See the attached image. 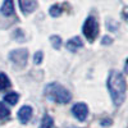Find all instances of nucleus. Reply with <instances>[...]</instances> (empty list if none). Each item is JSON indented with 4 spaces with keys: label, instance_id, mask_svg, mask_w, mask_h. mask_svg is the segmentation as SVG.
<instances>
[{
    "label": "nucleus",
    "instance_id": "obj_1",
    "mask_svg": "<svg viewBox=\"0 0 128 128\" xmlns=\"http://www.w3.org/2000/svg\"><path fill=\"white\" fill-rule=\"evenodd\" d=\"M106 86L113 104L115 106H120L124 102L127 95V82L124 76L118 70H112L106 81Z\"/></svg>",
    "mask_w": 128,
    "mask_h": 128
},
{
    "label": "nucleus",
    "instance_id": "obj_2",
    "mask_svg": "<svg viewBox=\"0 0 128 128\" xmlns=\"http://www.w3.org/2000/svg\"><path fill=\"white\" fill-rule=\"evenodd\" d=\"M45 96L58 104H68L72 99V94L59 83H50L45 88Z\"/></svg>",
    "mask_w": 128,
    "mask_h": 128
},
{
    "label": "nucleus",
    "instance_id": "obj_3",
    "mask_svg": "<svg viewBox=\"0 0 128 128\" xmlns=\"http://www.w3.org/2000/svg\"><path fill=\"white\" fill-rule=\"evenodd\" d=\"M82 32L88 42H94L96 40V37L99 35V23L95 17L90 16L86 18V20L83 22V26H82Z\"/></svg>",
    "mask_w": 128,
    "mask_h": 128
},
{
    "label": "nucleus",
    "instance_id": "obj_4",
    "mask_svg": "<svg viewBox=\"0 0 128 128\" xmlns=\"http://www.w3.org/2000/svg\"><path fill=\"white\" fill-rule=\"evenodd\" d=\"M9 56H10V60L16 66L24 67L27 63V58H28V51H27V49H17V50H13L10 52Z\"/></svg>",
    "mask_w": 128,
    "mask_h": 128
},
{
    "label": "nucleus",
    "instance_id": "obj_5",
    "mask_svg": "<svg viewBox=\"0 0 128 128\" xmlns=\"http://www.w3.org/2000/svg\"><path fill=\"white\" fill-rule=\"evenodd\" d=\"M72 114L76 116V118L81 122H83L84 119L87 118L88 115V106L84 104V102H77L73 105L72 108Z\"/></svg>",
    "mask_w": 128,
    "mask_h": 128
},
{
    "label": "nucleus",
    "instance_id": "obj_6",
    "mask_svg": "<svg viewBox=\"0 0 128 128\" xmlns=\"http://www.w3.org/2000/svg\"><path fill=\"white\" fill-rule=\"evenodd\" d=\"M19 2V8L24 14H30L35 12L37 8V2L36 0H18Z\"/></svg>",
    "mask_w": 128,
    "mask_h": 128
},
{
    "label": "nucleus",
    "instance_id": "obj_7",
    "mask_svg": "<svg viewBox=\"0 0 128 128\" xmlns=\"http://www.w3.org/2000/svg\"><path fill=\"white\" fill-rule=\"evenodd\" d=\"M31 116H32V108L28 105L22 106V108L18 110V118L22 123H27Z\"/></svg>",
    "mask_w": 128,
    "mask_h": 128
},
{
    "label": "nucleus",
    "instance_id": "obj_8",
    "mask_svg": "<svg viewBox=\"0 0 128 128\" xmlns=\"http://www.w3.org/2000/svg\"><path fill=\"white\" fill-rule=\"evenodd\" d=\"M0 12H2L3 16L5 17H9L14 13V3L13 0H4V3L0 8Z\"/></svg>",
    "mask_w": 128,
    "mask_h": 128
},
{
    "label": "nucleus",
    "instance_id": "obj_9",
    "mask_svg": "<svg viewBox=\"0 0 128 128\" xmlns=\"http://www.w3.org/2000/svg\"><path fill=\"white\" fill-rule=\"evenodd\" d=\"M82 46H83V42H82V40L78 36H74L73 38L68 40V42H67V49L69 51H77Z\"/></svg>",
    "mask_w": 128,
    "mask_h": 128
},
{
    "label": "nucleus",
    "instance_id": "obj_10",
    "mask_svg": "<svg viewBox=\"0 0 128 128\" xmlns=\"http://www.w3.org/2000/svg\"><path fill=\"white\" fill-rule=\"evenodd\" d=\"M18 99H19V96L16 92H9L4 96V101L8 102L9 105H16L18 102Z\"/></svg>",
    "mask_w": 128,
    "mask_h": 128
},
{
    "label": "nucleus",
    "instance_id": "obj_11",
    "mask_svg": "<svg viewBox=\"0 0 128 128\" xmlns=\"http://www.w3.org/2000/svg\"><path fill=\"white\" fill-rule=\"evenodd\" d=\"M10 80L5 73H0V90H6L10 87Z\"/></svg>",
    "mask_w": 128,
    "mask_h": 128
},
{
    "label": "nucleus",
    "instance_id": "obj_12",
    "mask_svg": "<svg viewBox=\"0 0 128 128\" xmlns=\"http://www.w3.org/2000/svg\"><path fill=\"white\" fill-rule=\"evenodd\" d=\"M52 126H54V120H52L51 116L50 115H44V118H42V120H41L40 128H52Z\"/></svg>",
    "mask_w": 128,
    "mask_h": 128
},
{
    "label": "nucleus",
    "instance_id": "obj_13",
    "mask_svg": "<svg viewBox=\"0 0 128 128\" xmlns=\"http://www.w3.org/2000/svg\"><path fill=\"white\" fill-rule=\"evenodd\" d=\"M49 13L51 17H59L62 13H63V9L59 4H54V5H51L50 9H49Z\"/></svg>",
    "mask_w": 128,
    "mask_h": 128
},
{
    "label": "nucleus",
    "instance_id": "obj_14",
    "mask_svg": "<svg viewBox=\"0 0 128 128\" xmlns=\"http://www.w3.org/2000/svg\"><path fill=\"white\" fill-rule=\"evenodd\" d=\"M10 114V110L8 109V106H5V104L0 102V119L3 118H6V116H9Z\"/></svg>",
    "mask_w": 128,
    "mask_h": 128
},
{
    "label": "nucleus",
    "instance_id": "obj_15",
    "mask_svg": "<svg viewBox=\"0 0 128 128\" xmlns=\"http://www.w3.org/2000/svg\"><path fill=\"white\" fill-rule=\"evenodd\" d=\"M50 41H51V44H52V48H55V49H59L60 45H62V40L59 36H51L50 37Z\"/></svg>",
    "mask_w": 128,
    "mask_h": 128
},
{
    "label": "nucleus",
    "instance_id": "obj_16",
    "mask_svg": "<svg viewBox=\"0 0 128 128\" xmlns=\"http://www.w3.org/2000/svg\"><path fill=\"white\" fill-rule=\"evenodd\" d=\"M42 58H44L42 51L35 52V55H34V62H35V64H41V63H42Z\"/></svg>",
    "mask_w": 128,
    "mask_h": 128
},
{
    "label": "nucleus",
    "instance_id": "obj_17",
    "mask_svg": "<svg viewBox=\"0 0 128 128\" xmlns=\"http://www.w3.org/2000/svg\"><path fill=\"white\" fill-rule=\"evenodd\" d=\"M113 42V40H112V37H109V36H104V38L101 40V44L102 45H110Z\"/></svg>",
    "mask_w": 128,
    "mask_h": 128
},
{
    "label": "nucleus",
    "instance_id": "obj_18",
    "mask_svg": "<svg viewBox=\"0 0 128 128\" xmlns=\"http://www.w3.org/2000/svg\"><path fill=\"white\" fill-rule=\"evenodd\" d=\"M123 17H124V19L128 22V12H124V13H123Z\"/></svg>",
    "mask_w": 128,
    "mask_h": 128
}]
</instances>
